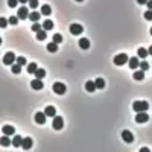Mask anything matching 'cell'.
<instances>
[{"mask_svg":"<svg viewBox=\"0 0 152 152\" xmlns=\"http://www.w3.org/2000/svg\"><path fill=\"white\" fill-rule=\"evenodd\" d=\"M146 5H148L149 11H152V0H148V3H146Z\"/></svg>","mask_w":152,"mask_h":152,"instance_id":"41","label":"cell"},{"mask_svg":"<svg viewBox=\"0 0 152 152\" xmlns=\"http://www.w3.org/2000/svg\"><path fill=\"white\" fill-rule=\"evenodd\" d=\"M128 66L131 67L132 70H137L138 66H140V61H138V58L137 56H132V58H129V61H128Z\"/></svg>","mask_w":152,"mask_h":152,"instance_id":"11","label":"cell"},{"mask_svg":"<svg viewBox=\"0 0 152 152\" xmlns=\"http://www.w3.org/2000/svg\"><path fill=\"white\" fill-rule=\"evenodd\" d=\"M44 114H46V117H55V116H56V110H55V107H52V105L46 107Z\"/></svg>","mask_w":152,"mask_h":152,"instance_id":"14","label":"cell"},{"mask_svg":"<svg viewBox=\"0 0 152 152\" xmlns=\"http://www.w3.org/2000/svg\"><path fill=\"white\" fill-rule=\"evenodd\" d=\"M46 37H47V32L44 29H41L40 32H37V40L43 41V40H46Z\"/></svg>","mask_w":152,"mask_h":152,"instance_id":"27","label":"cell"},{"mask_svg":"<svg viewBox=\"0 0 152 152\" xmlns=\"http://www.w3.org/2000/svg\"><path fill=\"white\" fill-rule=\"evenodd\" d=\"M0 44H2V38H0Z\"/></svg>","mask_w":152,"mask_h":152,"instance_id":"46","label":"cell"},{"mask_svg":"<svg viewBox=\"0 0 152 152\" xmlns=\"http://www.w3.org/2000/svg\"><path fill=\"white\" fill-rule=\"evenodd\" d=\"M145 18L146 20H152V11H146V12H145Z\"/></svg>","mask_w":152,"mask_h":152,"instance_id":"39","label":"cell"},{"mask_svg":"<svg viewBox=\"0 0 152 152\" xmlns=\"http://www.w3.org/2000/svg\"><path fill=\"white\" fill-rule=\"evenodd\" d=\"M32 145H34V142H32L31 137H23V142H21V148H23L24 151H28L32 148Z\"/></svg>","mask_w":152,"mask_h":152,"instance_id":"10","label":"cell"},{"mask_svg":"<svg viewBox=\"0 0 152 152\" xmlns=\"http://www.w3.org/2000/svg\"><path fill=\"white\" fill-rule=\"evenodd\" d=\"M132 108L135 113H143V111H148L149 110V102L146 100H135L132 104Z\"/></svg>","mask_w":152,"mask_h":152,"instance_id":"1","label":"cell"},{"mask_svg":"<svg viewBox=\"0 0 152 152\" xmlns=\"http://www.w3.org/2000/svg\"><path fill=\"white\" fill-rule=\"evenodd\" d=\"M6 26H8V20L5 18V17H0V29L6 28Z\"/></svg>","mask_w":152,"mask_h":152,"instance_id":"37","label":"cell"},{"mask_svg":"<svg viewBox=\"0 0 152 152\" xmlns=\"http://www.w3.org/2000/svg\"><path fill=\"white\" fill-rule=\"evenodd\" d=\"M79 47L82 49V50H87V49L90 47V40L88 38H81L79 40Z\"/></svg>","mask_w":152,"mask_h":152,"instance_id":"17","label":"cell"},{"mask_svg":"<svg viewBox=\"0 0 152 152\" xmlns=\"http://www.w3.org/2000/svg\"><path fill=\"white\" fill-rule=\"evenodd\" d=\"M31 29H32V31H34L35 34H37V32H40V31L43 29V26H41V24L37 21V23H34V24H32V28H31Z\"/></svg>","mask_w":152,"mask_h":152,"instance_id":"33","label":"cell"},{"mask_svg":"<svg viewBox=\"0 0 152 152\" xmlns=\"http://www.w3.org/2000/svg\"><path fill=\"white\" fill-rule=\"evenodd\" d=\"M11 72H12L14 75H18V73L21 72V66H18L17 62H14L12 66H11Z\"/></svg>","mask_w":152,"mask_h":152,"instance_id":"26","label":"cell"},{"mask_svg":"<svg viewBox=\"0 0 152 152\" xmlns=\"http://www.w3.org/2000/svg\"><path fill=\"white\" fill-rule=\"evenodd\" d=\"M151 64H152V62H151Z\"/></svg>","mask_w":152,"mask_h":152,"instance_id":"48","label":"cell"},{"mask_svg":"<svg viewBox=\"0 0 152 152\" xmlns=\"http://www.w3.org/2000/svg\"><path fill=\"white\" fill-rule=\"evenodd\" d=\"M37 69H38L37 62H31V64H28V73H32V75H34V73L37 72Z\"/></svg>","mask_w":152,"mask_h":152,"instance_id":"28","label":"cell"},{"mask_svg":"<svg viewBox=\"0 0 152 152\" xmlns=\"http://www.w3.org/2000/svg\"><path fill=\"white\" fill-rule=\"evenodd\" d=\"M94 85H96V90L99 88V90H102V88H105V81L102 79V78H96V81H94Z\"/></svg>","mask_w":152,"mask_h":152,"instance_id":"20","label":"cell"},{"mask_svg":"<svg viewBox=\"0 0 152 152\" xmlns=\"http://www.w3.org/2000/svg\"><path fill=\"white\" fill-rule=\"evenodd\" d=\"M31 87L34 90H41V88H44V84H43V81L41 79H34L31 82Z\"/></svg>","mask_w":152,"mask_h":152,"instance_id":"13","label":"cell"},{"mask_svg":"<svg viewBox=\"0 0 152 152\" xmlns=\"http://www.w3.org/2000/svg\"><path fill=\"white\" fill-rule=\"evenodd\" d=\"M8 23H9V24H12V26H15V24L18 23V17H15V15L9 17V18H8Z\"/></svg>","mask_w":152,"mask_h":152,"instance_id":"35","label":"cell"},{"mask_svg":"<svg viewBox=\"0 0 152 152\" xmlns=\"http://www.w3.org/2000/svg\"><path fill=\"white\" fill-rule=\"evenodd\" d=\"M0 145H2V146H5V148L11 145V140H9V137H8V135H5V137H0Z\"/></svg>","mask_w":152,"mask_h":152,"instance_id":"29","label":"cell"},{"mask_svg":"<svg viewBox=\"0 0 152 152\" xmlns=\"http://www.w3.org/2000/svg\"><path fill=\"white\" fill-rule=\"evenodd\" d=\"M52 88H53V91H55L56 94H66V91H67V87L64 85L62 82H55Z\"/></svg>","mask_w":152,"mask_h":152,"instance_id":"5","label":"cell"},{"mask_svg":"<svg viewBox=\"0 0 152 152\" xmlns=\"http://www.w3.org/2000/svg\"><path fill=\"white\" fill-rule=\"evenodd\" d=\"M151 35H152V28H151Z\"/></svg>","mask_w":152,"mask_h":152,"instance_id":"47","label":"cell"},{"mask_svg":"<svg viewBox=\"0 0 152 152\" xmlns=\"http://www.w3.org/2000/svg\"><path fill=\"white\" fill-rule=\"evenodd\" d=\"M8 5H9V8H15L18 5V0H8Z\"/></svg>","mask_w":152,"mask_h":152,"instance_id":"38","label":"cell"},{"mask_svg":"<svg viewBox=\"0 0 152 152\" xmlns=\"http://www.w3.org/2000/svg\"><path fill=\"white\" fill-rule=\"evenodd\" d=\"M149 120V114L143 111V113H137V116H135V122L137 123H145V122H148Z\"/></svg>","mask_w":152,"mask_h":152,"instance_id":"7","label":"cell"},{"mask_svg":"<svg viewBox=\"0 0 152 152\" xmlns=\"http://www.w3.org/2000/svg\"><path fill=\"white\" fill-rule=\"evenodd\" d=\"M137 55H138L140 58H146V56L149 55V53H148V50H146L145 47H140V49H138V52H137Z\"/></svg>","mask_w":152,"mask_h":152,"instance_id":"30","label":"cell"},{"mask_svg":"<svg viewBox=\"0 0 152 152\" xmlns=\"http://www.w3.org/2000/svg\"><path fill=\"white\" fill-rule=\"evenodd\" d=\"M21 142H23V137H20V135H15V137L11 140V145H12L14 148H20V146H21Z\"/></svg>","mask_w":152,"mask_h":152,"instance_id":"16","label":"cell"},{"mask_svg":"<svg viewBox=\"0 0 152 152\" xmlns=\"http://www.w3.org/2000/svg\"><path fill=\"white\" fill-rule=\"evenodd\" d=\"M76 2H84V0H76Z\"/></svg>","mask_w":152,"mask_h":152,"instance_id":"45","label":"cell"},{"mask_svg":"<svg viewBox=\"0 0 152 152\" xmlns=\"http://www.w3.org/2000/svg\"><path fill=\"white\" fill-rule=\"evenodd\" d=\"M62 40H64V38H62L61 34H55V35H53V38H52V41H53V43H56V44L62 43Z\"/></svg>","mask_w":152,"mask_h":152,"instance_id":"31","label":"cell"},{"mask_svg":"<svg viewBox=\"0 0 152 152\" xmlns=\"http://www.w3.org/2000/svg\"><path fill=\"white\" fill-rule=\"evenodd\" d=\"M3 134L5 135H15V129H14V126H11V125H5L3 126Z\"/></svg>","mask_w":152,"mask_h":152,"instance_id":"15","label":"cell"},{"mask_svg":"<svg viewBox=\"0 0 152 152\" xmlns=\"http://www.w3.org/2000/svg\"><path fill=\"white\" fill-rule=\"evenodd\" d=\"M140 152H151V149L149 148H142V149H140Z\"/></svg>","mask_w":152,"mask_h":152,"instance_id":"42","label":"cell"},{"mask_svg":"<svg viewBox=\"0 0 152 152\" xmlns=\"http://www.w3.org/2000/svg\"><path fill=\"white\" fill-rule=\"evenodd\" d=\"M34 75H35V79H43L46 76V70L44 69H37V72Z\"/></svg>","mask_w":152,"mask_h":152,"instance_id":"23","label":"cell"},{"mask_svg":"<svg viewBox=\"0 0 152 152\" xmlns=\"http://www.w3.org/2000/svg\"><path fill=\"white\" fill-rule=\"evenodd\" d=\"M47 50L49 52H50V53H55V52H58V44H56V43H49V44H47Z\"/></svg>","mask_w":152,"mask_h":152,"instance_id":"25","label":"cell"},{"mask_svg":"<svg viewBox=\"0 0 152 152\" xmlns=\"http://www.w3.org/2000/svg\"><path fill=\"white\" fill-rule=\"evenodd\" d=\"M148 53H149V55H152V46H151V47L148 49Z\"/></svg>","mask_w":152,"mask_h":152,"instance_id":"44","label":"cell"},{"mask_svg":"<svg viewBox=\"0 0 152 152\" xmlns=\"http://www.w3.org/2000/svg\"><path fill=\"white\" fill-rule=\"evenodd\" d=\"M29 20H32L34 23L40 21V12H37V11H34V12H29Z\"/></svg>","mask_w":152,"mask_h":152,"instance_id":"24","label":"cell"},{"mask_svg":"<svg viewBox=\"0 0 152 152\" xmlns=\"http://www.w3.org/2000/svg\"><path fill=\"white\" fill-rule=\"evenodd\" d=\"M129 61V58L126 53H119V55L114 56V64L116 66H123V64H126Z\"/></svg>","mask_w":152,"mask_h":152,"instance_id":"2","label":"cell"},{"mask_svg":"<svg viewBox=\"0 0 152 152\" xmlns=\"http://www.w3.org/2000/svg\"><path fill=\"white\" fill-rule=\"evenodd\" d=\"M29 0H18V3H28Z\"/></svg>","mask_w":152,"mask_h":152,"instance_id":"43","label":"cell"},{"mask_svg":"<svg viewBox=\"0 0 152 152\" xmlns=\"http://www.w3.org/2000/svg\"><path fill=\"white\" fill-rule=\"evenodd\" d=\"M85 90L88 91V93H93L96 90V85H94V81H88V82L85 84Z\"/></svg>","mask_w":152,"mask_h":152,"instance_id":"22","label":"cell"},{"mask_svg":"<svg viewBox=\"0 0 152 152\" xmlns=\"http://www.w3.org/2000/svg\"><path fill=\"white\" fill-rule=\"evenodd\" d=\"M17 17H18V20H26V18H29L28 6H20L18 11H17Z\"/></svg>","mask_w":152,"mask_h":152,"instance_id":"6","label":"cell"},{"mask_svg":"<svg viewBox=\"0 0 152 152\" xmlns=\"http://www.w3.org/2000/svg\"><path fill=\"white\" fill-rule=\"evenodd\" d=\"M15 62V53L14 52H6L3 56V64H6V66H12Z\"/></svg>","mask_w":152,"mask_h":152,"instance_id":"3","label":"cell"},{"mask_svg":"<svg viewBox=\"0 0 152 152\" xmlns=\"http://www.w3.org/2000/svg\"><path fill=\"white\" fill-rule=\"evenodd\" d=\"M15 62H17L18 66H26V62H28V61H26L24 56H17V58H15Z\"/></svg>","mask_w":152,"mask_h":152,"instance_id":"32","label":"cell"},{"mask_svg":"<svg viewBox=\"0 0 152 152\" xmlns=\"http://www.w3.org/2000/svg\"><path fill=\"white\" fill-rule=\"evenodd\" d=\"M35 122H37L38 125H44V123H46V114H44V111L35 114Z\"/></svg>","mask_w":152,"mask_h":152,"instance_id":"12","label":"cell"},{"mask_svg":"<svg viewBox=\"0 0 152 152\" xmlns=\"http://www.w3.org/2000/svg\"><path fill=\"white\" fill-rule=\"evenodd\" d=\"M50 14H52V8L49 6V5H43L41 6V15H46L47 17V15H50Z\"/></svg>","mask_w":152,"mask_h":152,"instance_id":"21","label":"cell"},{"mask_svg":"<svg viewBox=\"0 0 152 152\" xmlns=\"http://www.w3.org/2000/svg\"><path fill=\"white\" fill-rule=\"evenodd\" d=\"M52 126L56 129V131H59V129L64 128V119L61 116H55L53 117V122H52Z\"/></svg>","mask_w":152,"mask_h":152,"instance_id":"4","label":"cell"},{"mask_svg":"<svg viewBox=\"0 0 152 152\" xmlns=\"http://www.w3.org/2000/svg\"><path fill=\"white\" fill-rule=\"evenodd\" d=\"M82 31H84V28L81 24H78V23H73L72 26H70V32H72L73 35H81Z\"/></svg>","mask_w":152,"mask_h":152,"instance_id":"9","label":"cell"},{"mask_svg":"<svg viewBox=\"0 0 152 152\" xmlns=\"http://www.w3.org/2000/svg\"><path fill=\"white\" fill-rule=\"evenodd\" d=\"M140 70H143V72H146V70H149V62L148 61H142L140 62Z\"/></svg>","mask_w":152,"mask_h":152,"instance_id":"34","label":"cell"},{"mask_svg":"<svg viewBox=\"0 0 152 152\" xmlns=\"http://www.w3.org/2000/svg\"><path fill=\"white\" fill-rule=\"evenodd\" d=\"M29 8H32V9H37L38 8V5H40V3H38V0H29Z\"/></svg>","mask_w":152,"mask_h":152,"instance_id":"36","label":"cell"},{"mask_svg":"<svg viewBox=\"0 0 152 152\" xmlns=\"http://www.w3.org/2000/svg\"><path fill=\"white\" fill-rule=\"evenodd\" d=\"M122 138H123V142H126V143L134 142V135H132L131 131H128V129H125V131L122 132Z\"/></svg>","mask_w":152,"mask_h":152,"instance_id":"8","label":"cell"},{"mask_svg":"<svg viewBox=\"0 0 152 152\" xmlns=\"http://www.w3.org/2000/svg\"><path fill=\"white\" fill-rule=\"evenodd\" d=\"M137 3L138 5H146V3H148V0H137Z\"/></svg>","mask_w":152,"mask_h":152,"instance_id":"40","label":"cell"},{"mask_svg":"<svg viewBox=\"0 0 152 152\" xmlns=\"http://www.w3.org/2000/svg\"><path fill=\"white\" fill-rule=\"evenodd\" d=\"M41 26H43V29H44L46 32H47V31H52V29H53V21L47 18V20L43 21V24H41Z\"/></svg>","mask_w":152,"mask_h":152,"instance_id":"18","label":"cell"},{"mask_svg":"<svg viewBox=\"0 0 152 152\" xmlns=\"http://www.w3.org/2000/svg\"><path fill=\"white\" fill-rule=\"evenodd\" d=\"M132 78L135 81H143L145 79V72H143V70H135V73L132 75Z\"/></svg>","mask_w":152,"mask_h":152,"instance_id":"19","label":"cell"}]
</instances>
